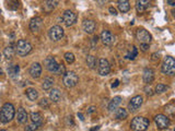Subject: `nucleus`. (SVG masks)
<instances>
[{
    "mask_svg": "<svg viewBox=\"0 0 175 131\" xmlns=\"http://www.w3.org/2000/svg\"><path fill=\"white\" fill-rule=\"evenodd\" d=\"M14 115H16V108L10 103H6L0 110V121L3 124H8L13 119Z\"/></svg>",
    "mask_w": 175,
    "mask_h": 131,
    "instance_id": "nucleus-1",
    "label": "nucleus"
},
{
    "mask_svg": "<svg viewBox=\"0 0 175 131\" xmlns=\"http://www.w3.org/2000/svg\"><path fill=\"white\" fill-rule=\"evenodd\" d=\"M149 124V120L144 117H135L133 120H131V124H130V127L131 129L135 131H146L148 129Z\"/></svg>",
    "mask_w": 175,
    "mask_h": 131,
    "instance_id": "nucleus-2",
    "label": "nucleus"
},
{
    "mask_svg": "<svg viewBox=\"0 0 175 131\" xmlns=\"http://www.w3.org/2000/svg\"><path fill=\"white\" fill-rule=\"evenodd\" d=\"M32 50V45L25 40H19L16 45V54L21 57H24Z\"/></svg>",
    "mask_w": 175,
    "mask_h": 131,
    "instance_id": "nucleus-3",
    "label": "nucleus"
},
{
    "mask_svg": "<svg viewBox=\"0 0 175 131\" xmlns=\"http://www.w3.org/2000/svg\"><path fill=\"white\" fill-rule=\"evenodd\" d=\"M162 72L168 76H173L175 73V60L173 57H168L164 59L163 64H162Z\"/></svg>",
    "mask_w": 175,
    "mask_h": 131,
    "instance_id": "nucleus-4",
    "label": "nucleus"
},
{
    "mask_svg": "<svg viewBox=\"0 0 175 131\" xmlns=\"http://www.w3.org/2000/svg\"><path fill=\"white\" fill-rule=\"evenodd\" d=\"M78 81H79V78H78V76L76 74V72L68 71V72H66V73L64 74L63 82H64V85H65L66 87H76L77 83H78Z\"/></svg>",
    "mask_w": 175,
    "mask_h": 131,
    "instance_id": "nucleus-5",
    "label": "nucleus"
},
{
    "mask_svg": "<svg viewBox=\"0 0 175 131\" xmlns=\"http://www.w3.org/2000/svg\"><path fill=\"white\" fill-rule=\"evenodd\" d=\"M48 35H50V38L54 42H57V40H61L64 36V29L59 25H54L53 27H50V31H48Z\"/></svg>",
    "mask_w": 175,
    "mask_h": 131,
    "instance_id": "nucleus-6",
    "label": "nucleus"
},
{
    "mask_svg": "<svg viewBox=\"0 0 175 131\" xmlns=\"http://www.w3.org/2000/svg\"><path fill=\"white\" fill-rule=\"evenodd\" d=\"M136 37H137V40L141 44H149L151 42V40H152L151 34L144 29H138L137 33H136Z\"/></svg>",
    "mask_w": 175,
    "mask_h": 131,
    "instance_id": "nucleus-7",
    "label": "nucleus"
},
{
    "mask_svg": "<svg viewBox=\"0 0 175 131\" xmlns=\"http://www.w3.org/2000/svg\"><path fill=\"white\" fill-rule=\"evenodd\" d=\"M44 66H45V68L50 72H54V73H56L57 70H58L59 63L57 62V60L55 59L54 57L50 56V57H47L45 60H44Z\"/></svg>",
    "mask_w": 175,
    "mask_h": 131,
    "instance_id": "nucleus-8",
    "label": "nucleus"
},
{
    "mask_svg": "<svg viewBox=\"0 0 175 131\" xmlns=\"http://www.w3.org/2000/svg\"><path fill=\"white\" fill-rule=\"evenodd\" d=\"M154 121L159 129H166L170 126V119H168V117L165 115H162V114H159V115L155 116Z\"/></svg>",
    "mask_w": 175,
    "mask_h": 131,
    "instance_id": "nucleus-9",
    "label": "nucleus"
},
{
    "mask_svg": "<svg viewBox=\"0 0 175 131\" xmlns=\"http://www.w3.org/2000/svg\"><path fill=\"white\" fill-rule=\"evenodd\" d=\"M97 71L101 76H107L111 71L110 62L104 58H101L99 60V67H97Z\"/></svg>",
    "mask_w": 175,
    "mask_h": 131,
    "instance_id": "nucleus-10",
    "label": "nucleus"
},
{
    "mask_svg": "<svg viewBox=\"0 0 175 131\" xmlns=\"http://www.w3.org/2000/svg\"><path fill=\"white\" fill-rule=\"evenodd\" d=\"M63 21L67 26H71V25H73L77 21L76 13H73V12L70 11V10H66L63 14Z\"/></svg>",
    "mask_w": 175,
    "mask_h": 131,
    "instance_id": "nucleus-11",
    "label": "nucleus"
},
{
    "mask_svg": "<svg viewBox=\"0 0 175 131\" xmlns=\"http://www.w3.org/2000/svg\"><path fill=\"white\" fill-rule=\"evenodd\" d=\"M142 102H144V98L142 96L137 95V96H134L131 100H130L129 104H128V108H129L130 111H136L140 108V106L142 105Z\"/></svg>",
    "mask_w": 175,
    "mask_h": 131,
    "instance_id": "nucleus-12",
    "label": "nucleus"
},
{
    "mask_svg": "<svg viewBox=\"0 0 175 131\" xmlns=\"http://www.w3.org/2000/svg\"><path fill=\"white\" fill-rule=\"evenodd\" d=\"M101 40H102V42H103V44L104 45H107V46L112 45L113 43L115 42V37L113 36V34L111 33L110 31H107V30H105V31L102 32Z\"/></svg>",
    "mask_w": 175,
    "mask_h": 131,
    "instance_id": "nucleus-13",
    "label": "nucleus"
},
{
    "mask_svg": "<svg viewBox=\"0 0 175 131\" xmlns=\"http://www.w3.org/2000/svg\"><path fill=\"white\" fill-rule=\"evenodd\" d=\"M30 74H31V77L34 79L40 78V74H42V66H40L38 62L33 63L31 66V68H30Z\"/></svg>",
    "mask_w": 175,
    "mask_h": 131,
    "instance_id": "nucleus-14",
    "label": "nucleus"
},
{
    "mask_svg": "<svg viewBox=\"0 0 175 131\" xmlns=\"http://www.w3.org/2000/svg\"><path fill=\"white\" fill-rule=\"evenodd\" d=\"M43 24V20L40 16H36V18H33L30 22V30L32 32H37L40 31V29L42 27Z\"/></svg>",
    "mask_w": 175,
    "mask_h": 131,
    "instance_id": "nucleus-15",
    "label": "nucleus"
},
{
    "mask_svg": "<svg viewBox=\"0 0 175 131\" xmlns=\"http://www.w3.org/2000/svg\"><path fill=\"white\" fill-rule=\"evenodd\" d=\"M83 31L88 34H92L95 30V22L93 20H84L83 21Z\"/></svg>",
    "mask_w": 175,
    "mask_h": 131,
    "instance_id": "nucleus-16",
    "label": "nucleus"
},
{
    "mask_svg": "<svg viewBox=\"0 0 175 131\" xmlns=\"http://www.w3.org/2000/svg\"><path fill=\"white\" fill-rule=\"evenodd\" d=\"M153 79H154V71H153L152 69H150V68H146V69H144V83L149 84V83L152 82Z\"/></svg>",
    "mask_w": 175,
    "mask_h": 131,
    "instance_id": "nucleus-17",
    "label": "nucleus"
},
{
    "mask_svg": "<svg viewBox=\"0 0 175 131\" xmlns=\"http://www.w3.org/2000/svg\"><path fill=\"white\" fill-rule=\"evenodd\" d=\"M30 117H31V120L33 121V124H36L37 127H40L43 124V116L40 115V113H37V111H33V113H31Z\"/></svg>",
    "mask_w": 175,
    "mask_h": 131,
    "instance_id": "nucleus-18",
    "label": "nucleus"
},
{
    "mask_svg": "<svg viewBox=\"0 0 175 131\" xmlns=\"http://www.w3.org/2000/svg\"><path fill=\"white\" fill-rule=\"evenodd\" d=\"M149 7H150V1L140 0V1H137V2H136V9H137V11L139 12V13L144 12Z\"/></svg>",
    "mask_w": 175,
    "mask_h": 131,
    "instance_id": "nucleus-19",
    "label": "nucleus"
},
{
    "mask_svg": "<svg viewBox=\"0 0 175 131\" xmlns=\"http://www.w3.org/2000/svg\"><path fill=\"white\" fill-rule=\"evenodd\" d=\"M17 120H18V122H20V124H25L27 120V113L25 111L24 108H19L18 110V114H17Z\"/></svg>",
    "mask_w": 175,
    "mask_h": 131,
    "instance_id": "nucleus-20",
    "label": "nucleus"
},
{
    "mask_svg": "<svg viewBox=\"0 0 175 131\" xmlns=\"http://www.w3.org/2000/svg\"><path fill=\"white\" fill-rule=\"evenodd\" d=\"M121 96H115V97L111 101L110 104H108V109H110L111 111H114L115 109H117V107L121 105Z\"/></svg>",
    "mask_w": 175,
    "mask_h": 131,
    "instance_id": "nucleus-21",
    "label": "nucleus"
},
{
    "mask_svg": "<svg viewBox=\"0 0 175 131\" xmlns=\"http://www.w3.org/2000/svg\"><path fill=\"white\" fill-rule=\"evenodd\" d=\"M50 98L55 103L59 102V101H60V98H61L60 91H59L58 89H53L52 91H50Z\"/></svg>",
    "mask_w": 175,
    "mask_h": 131,
    "instance_id": "nucleus-22",
    "label": "nucleus"
},
{
    "mask_svg": "<svg viewBox=\"0 0 175 131\" xmlns=\"http://www.w3.org/2000/svg\"><path fill=\"white\" fill-rule=\"evenodd\" d=\"M118 9L121 10V12L125 13V12H128L130 9V5L128 1L126 0H119L118 1Z\"/></svg>",
    "mask_w": 175,
    "mask_h": 131,
    "instance_id": "nucleus-23",
    "label": "nucleus"
},
{
    "mask_svg": "<svg viewBox=\"0 0 175 131\" xmlns=\"http://www.w3.org/2000/svg\"><path fill=\"white\" fill-rule=\"evenodd\" d=\"M53 85H54V79L50 78V77H47V78L44 79V82H43L42 87L45 90V91H48V90L52 89Z\"/></svg>",
    "mask_w": 175,
    "mask_h": 131,
    "instance_id": "nucleus-24",
    "label": "nucleus"
},
{
    "mask_svg": "<svg viewBox=\"0 0 175 131\" xmlns=\"http://www.w3.org/2000/svg\"><path fill=\"white\" fill-rule=\"evenodd\" d=\"M127 116H128V113L125 108H117L116 111H115V117H116L117 119L124 120L127 118Z\"/></svg>",
    "mask_w": 175,
    "mask_h": 131,
    "instance_id": "nucleus-25",
    "label": "nucleus"
},
{
    "mask_svg": "<svg viewBox=\"0 0 175 131\" xmlns=\"http://www.w3.org/2000/svg\"><path fill=\"white\" fill-rule=\"evenodd\" d=\"M26 96L30 101H36L38 97V92L35 89H27L26 90Z\"/></svg>",
    "mask_w": 175,
    "mask_h": 131,
    "instance_id": "nucleus-26",
    "label": "nucleus"
},
{
    "mask_svg": "<svg viewBox=\"0 0 175 131\" xmlns=\"http://www.w3.org/2000/svg\"><path fill=\"white\" fill-rule=\"evenodd\" d=\"M3 54H5V57L7 58V59H12L13 56L16 55V49H14L12 46H8L5 48Z\"/></svg>",
    "mask_w": 175,
    "mask_h": 131,
    "instance_id": "nucleus-27",
    "label": "nucleus"
},
{
    "mask_svg": "<svg viewBox=\"0 0 175 131\" xmlns=\"http://www.w3.org/2000/svg\"><path fill=\"white\" fill-rule=\"evenodd\" d=\"M87 64L90 69H94L95 66H97V59H95L94 56H92V55L88 56L87 57Z\"/></svg>",
    "mask_w": 175,
    "mask_h": 131,
    "instance_id": "nucleus-28",
    "label": "nucleus"
},
{
    "mask_svg": "<svg viewBox=\"0 0 175 131\" xmlns=\"http://www.w3.org/2000/svg\"><path fill=\"white\" fill-rule=\"evenodd\" d=\"M19 71H20V67H19V64H13V66H11V67L9 68V70H8V73H9L10 77L14 78L16 76H18Z\"/></svg>",
    "mask_w": 175,
    "mask_h": 131,
    "instance_id": "nucleus-29",
    "label": "nucleus"
},
{
    "mask_svg": "<svg viewBox=\"0 0 175 131\" xmlns=\"http://www.w3.org/2000/svg\"><path fill=\"white\" fill-rule=\"evenodd\" d=\"M168 89V85L163 84V83H159V84L155 87V92H157V93H163V92H165Z\"/></svg>",
    "mask_w": 175,
    "mask_h": 131,
    "instance_id": "nucleus-30",
    "label": "nucleus"
},
{
    "mask_svg": "<svg viewBox=\"0 0 175 131\" xmlns=\"http://www.w3.org/2000/svg\"><path fill=\"white\" fill-rule=\"evenodd\" d=\"M137 54H138L137 48H136L135 46H133L131 50H130L129 53L127 54V58H129V59H135V58L137 57Z\"/></svg>",
    "mask_w": 175,
    "mask_h": 131,
    "instance_id": "nucleus-31",
    "label": "nucleus"
},
{
    "mask_svg": "<svg viewBox=\"0 0 175 131\" xmlns=\"http://www.w3.org/2000/svg\"><path fill=\"white\" fill-rule=\"evenodd\" d=\"M65 60L68 62V63H73L74 55L72 53H66L65 54Z\"/></svg>",
    "mask_w": 175,
    "mask_h": 131,
    "instance_id": "nucleus-32",
    "label": "nucleus"
},
{
    "mask_svg": "<svg viewBox=\"0 0 175 131\" xmlns=\"http://www.w3.org/2000/svg\"><path fill=\"white\" fill-rule=\"evenodd\" d=\"M165 111L168 114H170V115H174V111H175V106L173 103H171V104L166 105L165 106Z\"/></svg>",
    "mask_w": 175,
    "mask_h": 131,
    "instance_id": "nucleus-33",
    "label": "nucleus"
},
{
    "mask_svg": "<svg viewBox=\"0 0 175 131\" xmlns=\"http://www.w3.org/2000/svg\"><path fill=\"white\" fill-rule=\"evenodd\" d=\"M56 5H57L56 1H46V2H45V7L46 8L48 7L47 11H52V10L56 7Z\"/></svg>",
    "mask_w": 175,
    "mask_h": 131,
    "instance_id": "nucleus-34",
    "label": "nucleus"
},
{
    "mask_svg": "<svg viewBox=\"0 0 175 131\" xmlns=\"http://www.w3.org/2000/svg\"><path fill=\"white\" fill-rule=\"evenodd\" d=\"M40 106L44 107V108H48V107H50V103H48V101L46 100V98H42V100L40 101Z\"/></svg>",
    "mask_w": 175,
    "mask_h": 131,
    "instance_id": "nucleus-35",
    "label": "nucleus"
},
{
    "mask_svg": "<svg viewBox=\"0 0 175 131\" xmlns=\"http://www.w3.org/2000/svg\"><path fill=\"white\" fill-rule=\"evenodd\" d=\"M37 128L38 127L36 126V124H29V126H26L25 127V129H24V131H35V130H37Z\"/></svg>",
    "mask_w": 175,
    "mask_h": 131,
    "instance_id": "nucleus-36",
    "label": "nucleus"
},
{
    "mask_svg": "<svg viewBox=\"0 0 175 131\" xmlns=\"http://www.w3.org/2000/svg\"><path fill=\"white\" fill-rule=\"evenodd\" d=\"M66 73V70H65V66L64 64H59L58 70H57L56 74H65Z\"/></svg>",
    "mask_w": 175,
    "mask_h": 131,
    "instance_id": "nucleus-37",
    "label": "nucleus"
},
{
    "mask_svg": "<svg viewBox=\"0 0 175 131\" xmlns=\"http://www.w3.org/2000/svg\"><path fill=\"white\" fill-rule=\"evenodd\" d=\"M140 48H141V50L147 51L149 48V44H140Z\"/></svg>",
    "mask_w": 175,
    "mask_h": 131,
    "instance_id": "nucleus-38",
    "label": "nucleus"
},
{
    "mask_svg": "<svg viewBox=\"0 0 175 131\" xmlns=\"http://www.w3.org/2000/svg\"><path fill=\"white\" fill-rule=\"evenodd\" d=\"M160 59V54L155 53L152 55V60H159Z\"/></svg>",
    "mask_w": 175,
    "mask_h": 131,
    "instance_id": "nucleus-39",
    "label": "nucleus"
},
{
    "mask_svg": "<svg viewBox=\"0 0 175 131\" xmlns=\"http://www.w3.org/2000/svg\"><path fill=\"white\" fill-rule=\"evenodd\" d=\"M95 43H97V36H95V37L93 38V40H92V48H93V49H94Z\"/></svg>",
    "mask_w": 175,
    "mask_h": 131,
    "instance_id": "nucleus-40",
    "label": "nucleus"
},
{
    "mask_svg": "<svg viewBox=\"0 0 175 131\" xmlns=\"http://www.w3.org/2000/svg\"><path fill=\"white\" fill-rule=\"evenodd\" d=\"M110 12H111V13H112V14H114V16H115V14H117L116 9H114V8H113V7H111V8H110Z\"/></svg>",
    "mask_w": 175,
    "mask_h": 131,
    "instance_id": "nucleus-41",
    "label": "nucleus"
},
{
    "mask_svg": "<svg viewBox=\"0 0 175 131\" xmlns=\"http://www.w3.org/2000/svg\"><path fill=\"white\" fill-rule=\"evenodd\" d=\"M146 93L148 94V95H152V90H151L150 87H149V89L147 87V89H146Z\"/></svg>",
    "mask_w": 175,
    "mask_h": 131,
    "instance_id": "nucleus-42",
    "label": "nucleus"
},
{
    "mask_svg": "<svg viewBox=\"0 0 175 131\" xmlns=\"http://www.w3.org/2000/svg\"><path fill=\"white\" fill-rule=\"evenodd\" d=\"M118 84H119V80H116V81H115V82L112 84V87H118Z\"/></svg>",
    "mask_w": 175,
    "mask_h": 131,
    "instance_id": "nucleus-43",
    "label": "nucleus"
},
{
    "mask_svg": "<svg viewBox=\"0 0 175 131\" xmlns=\"http://www.w3.org/2000/svg\"><path fill=\"white\" fill-rule=\"evenodd\" d=\"M100 130V127L97 126V127H94L93 129H91V131H99Z\"/></svg>",
    "mask_w": 175,
    "mask_h": 131,
    "instance_id": "nucleus-44",
    "label": "nucleus"
},
{
    "mask_svg": "<svg viewBox=\"0 0 175 131\" xmlns=\"http://www.w3.org/2000/svg\"><path fill=\"white\" fill-rule=\"evenodd\" d=\"M93 111H94V107H91V108L89 109V111H88V113L90 114V113H93Z\"/></svg>",
    "mask_w": 175,
    "mask_h": 131,
    "instance_id": "nucleus-45",
    "label": "nucleus"
},
{
    "mask_svg": "<svg viewBox=\"0 0 175 131\" xmlns=\"http://www.w3.org/2000/svg\"><path fill=\"white\" fill-rule=\"evenodd\" d=\"M168 3L171 6H174V1H168Z\"/></svg>",
    "mask_w": 175,
    "mask_h": 131,
    "instance_id": "nucleus-46",
    "label": "nucleus"
},
{
    "mask_svg": "<svg viewBox=\"0 0 175 131\" xmlns=\"http://www.w3.org/2000/svg\"><path fill=\"white\" fill-rule=\"evenodd\" d=\"M78 116H79V117H80V119H81V120H83V116L81 115V114H78Z\"/></svg>",
    "mask_w": 175,
    "mask_h": 131,
    "instance_id": "nucleus-47",
    "label": "nucleus"
},
{
    "mask_svg": "<svg viewBox=\"0 0 175 131\" xmlns=\"http://www.w3.org/2000/svg\"><path fill=\"white\" fill-rule=\"evenodd\" d=\"M0 131H8V130H0Z\"/></svg>",
    "mask_w": 175,
    "mask_h": 131,
    "instance_id": "nucleus-48",
    "label": "nucleus"
},
{
    "mask_svg": "<svg viewBox=\"0 0 175 131\" xmlns=\"http://www.w3.org/2000/svg\"><path fill=\"white\" fill-rule=\"evenodd\" d=\"M0 16H1V11H0Z\"/></svg>",
    "mask_w": 175,
    "mask_h": 131,
    "instance_id": "nucleus-49",
    "label": "nucleus"
},
{
    "mask_svg": "<svg viewBox=\"0 0 175 131\" xmlns=\"http://www.w3.org/2000/svg\"><path fill=\"white\" fill-rule=\"evenodd\" d=\"M0 58H1V55H0Z\"/></svg>",
    "mask_w": 175,
    "mask_h": 131,
    "instance_id": "nucleus-50",
    "label": "nucleus"
}]
</instances>
